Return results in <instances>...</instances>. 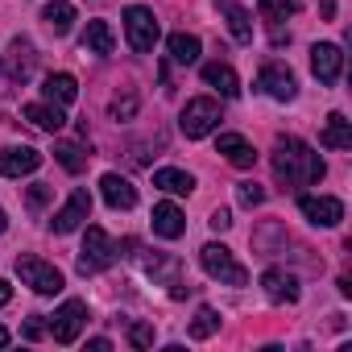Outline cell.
Segmentation results:
<instances>
[{
	"instance_id": "ab89813d",
	"label": "cell",
	"mask_w": 352,
	"mask_h": 352,
	"mask_svg": "<svg viewBox=\"0 0 352 352\" xmlns=\"http://www.w3.org/2000/svg\"><path fill=\"white\" fill-rule=\"evenodd\" d=\"M5 344H9V331H5V327H0V348H5Z\"/></svg>"
},
{
	"instance_id": "e575fe53",
	"label": "cell",
	"mask_w": 352,
	"mask_h": 352,
	"mask_svg": "<svg viewBox=\"0 0 352 352\" xmlns=\"http://www.w3.org/2000/svg\"><path fill=\"white\" fill-rule=\"evenodd\" d=\"M46 204H50V187H42V183H38V187H30V208L38 212V208H46Z\"/></svg>"
},
{
	"instance_id": "9a60e30c",
	"label": "cell",
	"mask_w": 352,
	"mask_h": 352,
	"mask_svg": "<svg viewBox=\"0 0 352 352\" xmlns=\"http://www.w3.org/2000/svg\"><path fill=\"white\" fill-rule=\"evenodd\" d=\"M34 63H38L34 42H30V38H13V46H9V83L21 87V83L34 75Z\"/></svg>"
},
{
	"instance_id": "5bb4252c",
	"label": "cell",
	"mask_w": 352,
	"mask_h": 352,
	"mask_svg": "<svg viewBox=\"0 0 352 352\" xmlns=\"http://www.w3.org/2000/svg\"><path fill=\"white\" fill-rule=\"evenodd\" d=\"M100 195H104V204H108L112 212L137 208V187H133L129 179H120V174H104V179H100Z\"/></svg>"
},
{
	"instance_id": "836d02e7",
	"label": "cell",
	"mask_w": 352,
	"mask_h": 352,
	"mask_svg": "<svg viewBox=\"0 0 352 352\" xmlns=\"http://www.w3.org/2000/svg\"><path fill=\"white\" fill-rule=\"evenodd\" d=\"M208 224H212V228H216V232H228V228H232V212H228V208H216V212H212V220H208Z\"/></svg>"
},
{
	"instance_id": "7402d4cb",
	"label": "cell",
	"mask_w": 352,
	"mask_h": 352,
	"mask_svg": "<svg viewBox=\"0 0 352 352\" xmlns=\"http://www.w3.org/2000/svg\"><path fill=\"white\" fill-rule=\"evenodd\" d=\"M204 83H208V87H216V91H220V96H228V100L241 91V79H236V71H232L228 63H208V67H204Z\"/></svg>"
},
{
	"instance_id": "5b68a950",
	"label": "cell",
	"mask_w": 352,
	"mask_h": 352,
	"mask_svg": "<svg viewBox=\"0 0 352 352\" xmlns=\"http://www.w3.org/2000/svg\"><path fill=\"white\" fill-rule=\"evenodd\" d=\"M17 278H21L30 290H38V294H58V290H63V274H58L50 261L30 257V253L17 257Z\"/></svg>"
},
{
	"instance_id": "f546056e",
	"label": "cell",
	"mask_w": 352,
	"mask_h": 352,
	"mask_svg": "<svg viewBox=\"0 0 352 352\" xmlns=\"http://www.w3.org/2000/svg\"><path fill=\"white\" fill-rule=\"evenodd\" d=\"M257 9H261L265 21H286L290 13L302 9V0H257Z\"/></svg>"
},
{
	"instance_id": "f35d334b",
	"label": "cell",
	"mask_w": 352,
	"mask_h": 352,
	"mask_svg": "<svg viewBox=\"0 0 352 352\" xmlns=\"http://www.w3.org/2000/svg\"><path fill=\"white\" fill-rule=\"evenodd\" d=\"M9 228V216H5V208H0V232H5Z\"/></svg>"
},
{
	"instance_id": "83f0119b",
	"label": "cell",
	"mask_w": 352,
	"mask_h": 352,
	"mask_svg": "<svg viewBox=\"0 0 352 352\" xmlns=\"http://www.w3.org/2000/svg\"><path fill=\"white\" fill-rule=\"evenodd\" d=\"M54 157H58V166H63V170L79 174V170L87 166V157H91V153H87L79 141H58V145H54Z\"/></svg>"
},
{
	"instance_id": "8fae6325",
	"label": "cell",
	"mask_w": 352,
	"mask_h": 352,
	"mask_svg": "<svg viewBox=\"0 0 352 352\" xmlns=\"http://www.w3.org/2000/svg\"><path fill=\"white\" fill-rule=\"evenodd\" d=\"M87 216H91V195H87V191H75V195H71V199H67V204L54 212L50 228H54L58 236H67V232H75V228H79Z\"/></svg>"
},
{
	"instance_id": "ba28073f",
	"label": "cell",
	"mask_w": 352,
	"mask_h": 352,
	"mask_svg": "<svg viewBox=\"0 0 352 352\" xmlns=\"http://www.w3.org/2000/svg\"><path fill=\"white\" fill-rule=\"evenodd\" d=\"M141 265H145V274L153 282L170 286V298H187L191 286H183V270H179V261H174V257H166V253H141Z\"/></svg>"
},
{
	"instance_id": "484cf974",
	"label": "cell",
	"mask_w": 352,
	"mask_h": 352,
	"mask_svg": "<svg viewBox=\"0 0 352 352\" xmlns=\"http://www.w3.org/2000/svg\"><path fill=\"white\" fill-rule=\"evenodd\" d=\"M166 46H170V58H174V63H183V67L199 63V50H204L195 34H170V42H166Z\"/></svg>"
},
{
	"instance_id": "9c48e42d",
	"label": "cell",
	"mask_w": 352,
	"mask_h": 352,
	"mask_svg": "<svg viewBox=\"0 0 352 352\" xmlns=\"http://www.w3.org/2000/svg\"><path fill=\"white\" fill-rule=\"evenodd\" d=\"M298 212L315 224V228H336L344 220V204L331 195H298Z\"/></svg>"
},
{
	"instance_id": "e0dca14e",
	"label": "cell",
	"mask_w": 352,
	"mask_h": 352,
	"mask_svg": "<svg viewBox=\"0 0 352 352\" xmlns=\"http://www.w3.org/2000/svg\"><path fill=\"white\" fill-rule=\"evenodd\" d=\"M149 220H153V232H157L162 241H179V236L187 232V220H183V212L174 208V204H157Z\"/></svg>"
},
{
	"instance_id": "7a4b0ae2",
	"label": "cell",
	"mask_w": 352,
	"mask_h": 352,
	"mask_svg": "<svg viewBox=\"0 0 352 352\" xmlns=\"http://www.w3.org/2000/svg\"><path fill=\"white\" fill-rule=\"evenodd\" d=\"M199 265H204L208 278H216V282H224V286H245V282H249V270H245L224 245H216V241L199 249Z\"/></svg>"
},
{
	"instance_id": "603a6c76",
	"label": "cell",
	"mask_w": 352,
	"mask_h": 352,
	"mask_svg": "<svg viewBox=\"0 0 352 352\" xmlns=\"http://www.w3.org/2000/svg\"><path fill=\"white\" fill-rule=\"evenodd\" d=\"M42 96L50 100V104H58V108H67L75 96H79V83H75V75H67V71H58V75H50L46 83H42Z\"/></svg>"
},
{
	"instance_id": "6da1fadb",
	"label": "cell",
	"mask_w": 352,
	"mask_h": 352,
	"mask_svg": "<svg viewBox=\"0 0 352 352\" xmlns=\"http://www.w3.org/2000/svg\"><path fill=\"white\" fill-rule=\"evenodd\" d=\"M274 174H278V183L282 187H307V183H319L323 174H327V166H323V157L307 145V141H298V137H278L274 141Z\"/></svg>"
},
{
	"instance_id": "52a82bcc",
	"label": "cell",
	"mask_w": 352,
	"mask_h": 352,
	"mask_svg": "<svg viewBox=\"0 0 352 352\" xmlns=\"http://www.w3.org/2000/svg\"><path fill=\"white\" fill-rule=\"evenodd\" d=\"M83 323H87V302H83V298H67V302L54 311V319H50V336H54L58 344H75L79 331H83Z\"/></svg>"
},
{
	"instance_id": "8992f818",
	"label": "cell",
	"mask_w": 352,
	"mask_h": 352,
	"mask_svg": "<svg viewBox=\"0 0 352 352\" xmlns=\"http://www.w3.org/2000/svg\"><path fill=\"white\" fill-rule=\"evenodd\" d=\"M124 34H129V46L137 54H149L157 46V17L149 9L133 5V9H124Z\"/></svg>"
},
{
	"instance_id": "2e32d148",
	"label": "cell",
	"mask_w": 352,
	"mask_h": 352,
	"mask_svg": "<svg viewBox=\"0 0 352 352\" xmlns=\"http://www.w3.org/2000/svg\"><path fill=\"white\" fill-rule=\"evenodd\" d=\"M261 290L270 302H298V278L286 270H265L261 274Z\"/></svg>"
},
{
	"instance_id": "4dcf8cb0",
	"label": "cell",
	"mask_w": 352,
	"mask_h": 352,
	"mask_svg": "<svg viewBox=\"0 0 352 352\" xmlns=\"http://www.w3.org/2000/svg\"><path fill=\"white\" fill-rule=\"evenodd\" d=\"M133 112H137V91H124V100L120 96L112 100V116L116 120H133Z\"/></svg>"
},
{
	"instance_id": "ffe728a7",
	"label": "cell",
	"mask_w": 352,
	"mask_h": 352,
	"mask_svg": "<svg viewBox=\"0 0 352 352\" xmlns=\"http://www.w3.org/2000/svg\"><path fill=\"white\" fill-rule=\"evenodd\" d=\"M112 46H116L112 25H108V21H87V30H83V50H87V54H96V58H108V54H112Z\"/></svg>"
},
{
	"instance_id": "4fadbf2b",
	"label": "cell",
	"mask_w": 352,
	"mask_h": 352,
	"mask_svg": "<svg viewBox=\"0 0 352 352\" xmlns=\"http://www.w3.org/2000/svg\"><path fill=\"white\" fill-rule=\"evenodd\" d=\"M311 71H315L319 83H340V75H344V54H340V46L319 42V46L311 50Z\"/></svg>"
},
{
	"instance_id": "1f68e13d",
	"label": "cell",
	"mask_w": 352,
	"mask_h": 352,
	"mask_svg": "<svg viewBox=\"0 0 352 352\" xmlns=\"http://www.w3.org/2000/svg\"><path fill=\"white\" fill-rule=\"evenodd\" d=\"M236 199H241V208H257V204L265 199V191H261L257 183H241V187H236Z\"/></svg>"
},
{
	"instance_id": "d6986e66",
	"label": "cell",
	"mask_w": 352,
	"mask_h": 352,
	"mask_svg": "<svg viewBox=\"0 0 352 352\" xmlns=\"http://www.w3.org/2000/svg\"><path fill=\"white\" fill-rule=\"evenodd\" d=\"M153 187H157V191H166V195H191V191H195V179H191L187 170L162 166V170H153Z\"/></svg>"
},
{
	"instance_id": "3957f363",
	"label": "cell",
	"mask_w": 352,
	"mask_h": 352,
	"mask_svg": "<svg viewBox=\"0 0 352 352\" xmlns=\"http://www.w3.org/2000/svg\"><path fill=\"white\" fill-rule=\"evenodd\" d=\"M112 261H116V245L108 241V232H104V228H87V236H83V249H79V261H75V270H79L83 278H91V274H104Z\"/></svg>"
},
{
	"instance_id": "cb8c5ba5",
	"label": "cell",
	"mask_w": 352,
	"mask_h": 352,
	"mask_svg": "<svg viewBox=\"0 0 352 352\" xmlns=\"http://www.w3.org/2000/svg\"><path fill=\"white\" fill-rule=\"evenodd\" d=\"M319 145H327V149H352V124L344 120V112L327 116V124L319 133Z\"/></svg>"
},
{
	"instance_id": "f1b7e54d",
	"label": "cell",
	"mask_w": 352,
	"mask_h": 352,
	"mask_svg": "<svg viewBox=\"0 0 352 352\" xmlns=\"http://www.w3.org/2000/svg\"><path fill=\"white\" fill-rule=\"evenodd\" d=\"M216 331H220V315H216L212 307H199L195 319H191V336H195V340H212Z\"/></svg>"
},
{
	"instance_id": "74e56055",
	"label": "cell",
	"mask_w": 352,
	"mask_h": 352,
	"mask_svg": "<svg viewBox=\"0 0 352 352\" xmlns=\"http://www.w3.org/2000/svg\"><path fill=\"white\" fill-rule=\"evenodd\" d=\"M87 348H96V352H108V348H112V340H104V336H96V340H91Z\"/></svg>"
},
{
	"instance_id": "277c9868",
	"label": "cell",
	"mask_w": 352,
	"mask_h": 352,
	"mask_svg": "<svg viewBox=\"0 0 352 352\" xmlns=\"http://www.w3.org/2000/svg\"><path fill=\"white\" fill-rule=\"evenodd\" d=\"M220 124V104L212 100V96H199V100H187V108H183V116H179V129L191 137V141H199V137H208L212 129Z\"/></svg>"
},
{
	"instance_id": "4316f807",
	"label": "cell",
	"mask_w": 352,
	"mask_h": 352,
	"mask_svg": "<svg viewBox=\"0 0 352 352\" xmlns=\"http://www.w3.org/2000/svg\"><path fill=\"white\" fill-rule=\"evenodd\" d=\"M42 21H46L54 34H71V25H75V5H67V0H50V5L42 9Z\"/></svg>"
},
{
	"instance_id": "8d00e7d4",
	"label": "cell",
	"mask_w": 352,
	"mask_h": 352,
	"mask_svg": "<svg viewBox=\"0 0 352 352\" xmlns=\"http://www.w3.org/2000/svg\"><path fill=\"white\" fill-rule=\"evenodd\" d=\"M9 298H13V286H9L5 278H0V307H9Z\"/></svg>"
},
{
	"instance_id": "30bf717a",
	"label": "cell",
	"mask_w": 352,
	"mask_h": 352,
	"mask_svg": "<svg viewBox=\"0 0 352 352\" xmlns=\"http://www.w3.org/2000/svg\"><path fill=\"white\" fill-rule=\"evenodd\" d=\"M257 87L265 91V96H274V100H294V91H298V83H294V75H290V67H282V63H265L261 67V75H257Z\"/></svg>"
},
{
	"instance_id": "44dd1931",
	"label": "cell",
	"mask_w": 352,
	"mask_h": 352,
	"mask_svg": "<svg viewBox=\"0 0 352 352\" xmlns=\"http://www.w3.org/2000/svg\"><path fill=\"white\" fill-rule=\"evenodd\" d=\"M25 120H30V124H38L42 133H58V129L67 124L63 108H58V104H50V100H42V104H25Z\"/></svg>"
},
{
	"instance_id": "7c38bea8",
	"label": "cell",
	"mask_w": 352,
	"mask_h": 352,
	"mask_svg": "<svg viewBox=\"0 0 352 352\" xmlns=\"http://www.w3.org/2000/svg\"><path fill=\"white\" fill-rule=\"evenodd\" d=\"M42 166V153L34 145H9L5 153H0V174L5 179H21V174H34Z\"/></svg>"
},
{
	"instance_id": "d6a6232c",
	"label": "cell",
	"mask_w": 352,
	"mask_h": 352,
	"mask_svg": "<svg viewBox=\"0 0 352 352\" xmlns=\"http://www.w3.org/2000/svg\"><path fill=\"white\" fill-rule=\"evenodd\" d=\"M129 344H133V348H149V344H153V327H149V323H133V327H129Z\"/></svg>"
},
{
	"instance_id": "d4e9b609",
	"label": "cell",
	"mask_w": 352,
	"mask_h": 352,
	"mask_svg": "<svg viewBox=\"0 0 352 352\" xmlns=\"http://www.w3.org/2000/svg\"><path fill=\"white\" fill-rule=\"evenodd\" d=\"M220 13L228 17V30H232V38L245 46V42H253V21H249V13L236 5V0H220Z\"/></svg>"
},
{
	"instance_id": "ac0fdd59",
	"label": "cell",
	"mask_w": 352,
	"mask_h": 352,
	"mask_svg": "<svg viewBox=\"0 0 352 352\" xmlns=\"http://www.w3.org/2000/svg\"><path fill=\"white\" fill-rule=\"evenodd\" d=\"M216 153H224L232 166H241V170H249L253 162H257V153H253V145L241 137V133H220V145H216Z\"/></svg>"
},
{
	"instance_id": "d590c367",
	"label": "cell",
	"mask_w": 352,
	"mask_h": 352,
	"mask_svg": "<svg viewBox=\"0 0 352 352\" xmlns=\"http://www.w3.org/2000/svg\"><path fill=\"white\" fill-rule=\"evenodd\" d=\"M42 315H34L30 323H25V340H42V323H38Z\"/></svg>"
}]
</instances>
